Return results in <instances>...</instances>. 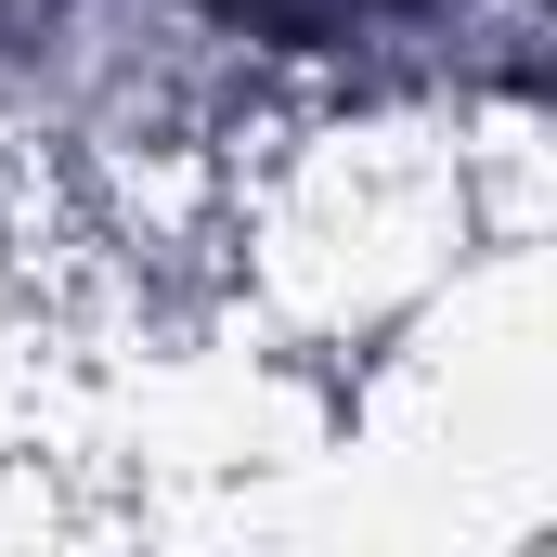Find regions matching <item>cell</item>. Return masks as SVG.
Instances as JSON below:
<instances>
[{
	"instance_id": "obj_1",
	"label": "cell",
	"mask_w": 557,
	"mask_h": 557,
	"mask_svg": "<svg viewBox=\"0 0 557 557\" xmlns=\"http://www.w3.org/2000/svg\"><path fill=\"white\" fill-rule=\"evenodd\" d=\"M234 26H260V39H298V52H337V39H376L389 13H416V0H221Z\"/></svg>"
}]
</instances>
